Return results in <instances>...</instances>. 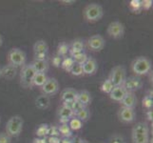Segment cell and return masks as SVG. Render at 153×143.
Here are the masks:
<instances>
[{"label": "cell", "instance_id": "obj_25", "mask_svg": "<svg viewBox=\"0 0 153 143\" xmlns=\"http://www.w3.org/2000/svg\"><path fill=\"white\" fill-rule=\"evenodd\" d=\"M68 52H70V44L67 43V42L63 41V42H60V43L57 45L56 55L61 56L62 58L67 57L68 55Z\"/></svg>", "mask_w": 153, "mask_h": 143}, {"label": "cell", "instance_id": "obj_28", "mask_svg": "<svg viewBox=\"0 0 153 143\" xmlns=\"http://www.w3.org/2000/svg\"><path fill=\"white\" fill-rule=\"evenodd\" d=\"M149 135L131 134V141H132V143H149Z\"/></svg>", "mask_w": 153, "mask_h": 143}, {"label": "cell", "instance_id": "obj_46", "mask_svg": "<svg viewBox=\"0 0 153 143\" xmlns=\"http://www.w3.org/2000/svg\"><path fill=\"white\" fill-rule=\"evenodd\" d=\"M146 118L149 121H152V118H153V114H152V110H149V111H146Z\"/></svg>", "mask_w": 153, "mask_h": 143}, {"label": "cell", "instance_id": "obj_27", "mask_svg": "<svg viewBox=\"0 0 153 143\" xmlns=\"http://www.w3.org/2000/svg\"><path fill=\"white\" fill-rule=\"evenodd\" d=\"M142 106L146 111L152 110L153 107V97H152V91H149V93L145 95V97L142 99Z\"/></svg>", "mask_w": 153, "mask_h": 143}, {"label": "cell", "instance_id": "obj_29", "mask_svg": "<svg viewBox=\"0 0 153 143\" xmlns=\"http://www.w3.org/2000/svg\"><path fill=\"white\" fill-rule=\"evenodd\" d=\"M113 88H114V86L111 83V81H110L108 78H105V80L101 83V85H100V91H101L103 94H109L110 92L113 90Z\"/></svg>", "mask_w": 153, "mask_h": 143}, {"label": "cell", "instance_id": "obj_51", "mask_svg": "<svg viewBox=\"0 0 153 143\" xmlns=\"http://www.w3.org/2000/svg\"><path fill=\"white\" fill-rule=\"evenodd\" d=\"M0 78H1V67H0Z\"/></svg>", "mask_w": 153, "mask_h": 143}, {"label": "cell", "instance_id": "obj_10", "mask_svg": "<svg viewBox=\"0 0 153 143\" xmlns=\"http://www.w3.org/2000/svg\"><path fill=\"white\" fill-rule=\"evenodd\" d=\"M117 116L120 122L124 124L132 123L136 119V113L134 109H128L125 107H121L117 113Z\"/></svg>", "mask_w": 153, "mask_h": 143}, {"label": "cell", "instance_id": "obj_22", "mask_svg": "<svg viewBox=\"0 0 153 143\" xmlns=\"http://www.w3.org/2000/svg\"><path fill=\"white\" fill-rule=\"evenodd\" d=\"M48 76L47 73H36L35 76L33 77V83H31V88L33 87H38L41 88L44 85L45 82L48 80Z\"/></svg>", "mask_w": 153, "mask_h": 143}, {"label": "cell", "instance_id": "obj_9", "mask_svg": "<svg viewBox=\"0 0 153 143\" xmlns=\"http://www.w3.org/2000/svg\"><path fill=\"white\" fill-rule=\"evenodd\" d=\"M124 88L126 89V91L128 93H134L139 91L144 86V82L142 80L141 77L138 76H129L126 77V81L124 83Z\"/></svg>", "mask_w": 153, "mask_h": 143}, {"label": "cell", "instance_id": "obj_50", "mask_svg": "<svg viewBox=\"0 0 153 143\" xmlns=\"http://www.w3.org/2000/svg\"><path fill=\"white\" fill-rule=\"evenodd\" d=\"M3 45V37H2V35L0 34V47H1Z\"/></svg>", "mask_w": 153, "mask_h": 143}, {"label": "cell", "instance_id": "obj_13", "mask_svg": "<svg viewBox=\"0 0 153 143\" xmlns=\"http://www.w3.org/2000/svg\"><path fill=\"white\" fill-rule=\"evenodd\" d=\"M77 94L76 91L73 88H65L60 94V99L62 103H68V102H73L77 99Z\"/></svg>", "mask_w": 153, "mask_h": 143}, {"label": "cell", "instance_id": "obj_16", "mask_svg": "<svg viewBox=\"0 0 153 143\" xmlns=\"http://www.w3.org/2000/svg\"><path fill=\"white\" fill-rule=\"evenodd\" d=\"M128 93L126 91V89L124 88V86H117V87H114L113 90L110 94H108L109 98L113 100L115 102H121L123 100V98L125 97L126 94Z\"/></svg>", "mask_w": 153, "mask_h": 143}, {"label": "cell", "instance_id": "obj_15", "mask_svg": "<svg viewBox=\"0 0 153 143\" xmlns=\"http://www.w3.org/2000/svg\"><path fill=\"white\" fill-rule=\"evenodd\" d=\"M120 104L121 107L135 109L137 104H138V99H137V97L134 93H126L123 100L120 102Z\"/></svg>", "mask_w": 153, "mask_h": 143}, {"label": "cell", "instance_id": "obj_17", "mask_svg": "<svg viewBox=\"0 0 153 143\" xmlns=\"http://www.w3.org/2000/svg\"><path fill=\"white\" fill-rule=\"evenodd\" d=\"M17 68L12 65H5L1 67V77L7 79V80H13V79L17 75Z\"/></svg>", "mask_w": 153, "mask_h": 143}, {"label": "cell", "instance_id": "obj_4", "mask_svg": "<svg viewBox=\"0 0 153 143\" xmlns=\"http://www.w3.org/2000/svg\"><path fill=\"white\" fill-rule=\"evenodd\" d=\"M24 125V120L20 115H13L6 123V134H8L10 137L18 136L22 132Z\"/></svg>", "mask_w": 153, "mask_h": 143}, {"label": "cell", "instance_id": "obj_3", "mask_svg": "<svg viewBox=\"0 0 153 143\" xmlns=\"http://www.w3.org/2000/svg\"><path fill=\"white\" fill-rule=\"evenodd\" d=\"M7 61L9 65H12L18 69L26 64L27 55L23 50L19 49V48H13L7 54Z\"/></svg>", "mask_w": 153, "mask_h": 143}, {"label": "cell", "instance_id": "obj_42", "mask_svg": "<svg viewBox=\"0 0 153 143\" xmlns=\"http://www.w3.org/2000/svg\"><path fill=\"white\" fill-rule=\"evenodd\" d=\"M48 136H60L57 127H55V126H52V127H51V126H49Z\"/></svg>", "mask_w": 153, "mask_h": 143}, {"label": "cell", "instance_id": "obj_37", "mask_svg": "<svg viewBox=\"0 0 153 143\" xmlns=\"http://www.w3.org/2000/svg\"><path fill=\"white\" fill-rule=\"evenodd\" d=\"M62 60H63V58H62L61 56H59L58 55H56V54H55L54 55H52L51 59L52 66H54V67H56V68H60V67H61Z\"/></svg>", "mask_w": 153, "mask_h": 143}, {"label": "cell", "instance_id": "obj_24", "mask_svg": "<svg viewBox=\"0 0 153 143\" xmlns=\"http://www.w3.org/2000/svg\"><path fill=\"white\" fill-rule=\"evenodd\" d=\"M131 134H142V135H149V125L146 122H138L136 123L132 130H131Z\"/></svg>", "mask_w": 153, "mask_h": 143}, {"label": "cell", "instance_id": "obj_19", "mask_svg": "<svg viewBox=\"0 0 153 143\" xmlns=\"http://www.w3.org/2000/svg\"><path fill=\"white\" fill-rule=\"evenodd\" d=\"M30 65L33 66L35 73H47L50 69V63L48 60H33Z\"/></svg>", "mask_w": 153, "mask_h": 143}, {"label": "cell", "instance_id": "obj_26", "mask_svg": "<svg viewBox=\"0 0 153 143\" xmlns=\"http://www.w3.org/2000/svg\"><path fill=\"white\" fill-rule=\"evenodd\" d=\"M57 128L59 132V136H61L63 139H70L72 136V131L68 124H60Z\"/></svg>", "mask_w": 153, "mask_h": 143}, {"label": "cell", "instance_id": "obj_5", "mask_svg": "<svg viewBox=\"0 0 153 143\" xmlns=\"http://www.w3.org/2000/svg\"><path fill=\"white\" fill-rule=\"evenodd\" d=\"M114 87L123 86L126 79V70L123 65H117L111 69L108 77Z\"/></svg>", "mask_w": 153, "mask_h": 143}, {"label": "cell", "instance_id": "obj_49", "mask_svg": "<svg viewBox=\"0 0 153 143\" xmlns=\"http://www.w3.org/2000/svg\"><path fill=\"white\" fill-rule=\"evenodd\" d=\"M60 143H72V139H62Z\"/></svg>", "mask_w": 153, "mask_h": 143}, {"label": "cell", "instance_id": "obj_20", "mask_svg": "<svg viewBox=\"0 0 153 143\" xmlns=\"http://www.w3.org/2000/svg\"><path fill=\"white\" fill-rule=\"evenodd\" d=\"M33 52L34 54H49V45L44 39H39L33 44Z\"/></svg>", "mask_w": 153, "mask_h": 143}, {"label": "cell", "instance_id": "obj_30", "mask_svg": "<svg viewBox=\"0 0 153 143\" xmlns=\"http://www.w3.org/2000/svg\"><path fill=\"white\" fill-rule=\"evenodd\" d=\"M75 118H77L79 120H81L82 122H86L89 118H91V111L88 110V108H83L81 111L74 115Z\"/></svg>", "mask_w": 153, "mask_h": 143}, {"label": "cell", "instance_id": "obj_18", "mask_svg": "<svg viewBox=\"0 0 153 143\" xmlns=\"http://www.w3.org/2000/svg\"><path fill=\"white\" fill-rule=\"evenodd\" d=\"M76 100L79 103H81L84 107L88 108V106L91 104V100H92L91 94L88 91H87V90H81V91H79L77 94Z\"/></svg>", "mask_w": 153, "mask_h": 143}, {"label": "cell", "instance_id": "obj_39", "mask_svg": "<svg viewBox=\"0 0 153 143\" xmlns=\"http://www.w3.org/2000/svg\"><path fill=\"white\" fill-rule=\"evenodd\" d=\"M109 141H110L109 143H126V140L124 137L120 135H117V134L113 135L111 137H110Z\"/></svg>", "mask_w": 153, "mask_h": 143}, {"label": "cell", "instance_id": "obj_7", "mask_svg": "<svg viewBox=\"0 0 153 143\" xmlns=\"http://www.w3.org/2000/svg\"><path fill=\"white\" fill-rule=\"evenodd\" d=\"M107 34L113 39H121L125 35V25L121 21L115 20L110 22L107 28Z\"/></svg>", "mask_w": 153, "mask_h": 143}, {"label": "cell", "instance_id": "obj_32", "mask_svg": "<svg viewBox=\"0 0 153 143\" xmlns=\"http://www.w3.org/2000/svg\"><path fill=\"white\" fill-rule=\"evenodd\" d=\"M68 125L71 128V131H79L80 129H82L83 122L81 120H79L77 118H75V116H73V118H71L70 121H68Z\"/></svg>", "mask_w": 153, "mask_h": 143}, {"label": "cell", "instance_id": "obj_47", "mask_svg": "<svg viewBox=\"0 0 153 143\" xmlns=\"http://www.w3.org/2000/svg\"><path fill=\"white\" fill-rule=\"evenodd\" d=\"M72 143H88L87 140L85 139H79V137H76V139H72Z\"/></svg>", "mask_w": 153, "mask_h": 143}, {"label": "cell", "instance_id": "obj_41", "mask_svg": "<svg viewBox=\"0 0 153 143\" xmlns=\"http://www.w3.org/2000/svg\"><path fill=\"white\" fill-rule=\"evenodd\" d=\"M12 142V137H10L6 132L0 133V143H10Z\"/></svg>", "mask_w": 153, "mask_h": 143}, {"label": "cell", "instance_id": "obj_23", "mask_svg": "<svg viewBox=\"0 0 153 143\" xmlns=\"http://www.w3.org/2000/svg\"><path fill=\"white\" fill-rule=\"evenodd\" d=\"M57 115H58V118H65V119H71L74 116V114H73L72 110L63 104L60 106V108L58 109Z\"/></svg>", "mask_w": 153, "mask_h": 143}, {"label": "cell", "instance_id": "obj_12", "mask_svg": "<svg viewBox=\"0 0 153 143\" xmlns=\"http://www.w3.org/2000/svg\"><path fill=\"white\" fill-rule=\"evenodd\" d=\"M84 76H92L98 70V63L95 58L88 57L87 61L82 65Z\"/></svg>", "mask_w": 153, "mask_h": 143}, {"label": "cell", "instance_id": "obj_36", "mask_svg": "<svg viewBox=\"0 0 153 143\" xmlns=\"http://www.w3.org/2000/svg\"><path fill=\"white\" fill-rule=\"evenodd\" d=\"M70 73H71V76H84L82 65L74 63V65L72 66L71 70L70 71Z\"/></svg>", "mask_w": 153, "mask_h": 143}, {"label": "cell", "instance_id": "obj_33", "mask_svg": "<svg viewBox=\"0 0 153 143\" xmlns=\"http://www.w3.org/2000/svg\"><path fill=\"white\" fill-rule=\"evenodd\" d=\"M128 8L133 13H140L143 12L141 7V0H131L128 3Z\"/></svg>", "mask_w": 153, "mask_h": 143}, {"label": "cell", "instance_id": "obj_31", "mask_svg": "<svg viewBox=\"0 0 153 143\" xmlns=\"http://www.w3.org/2000/svg\"><path fill=\"white\" fill-rule=\"evenodd\" d=\"M73 65H74V61H73L72 58L71 56H67V57L63 58L62 63H61V68L65 72L70 73V71L71 70V68H72Z\"/></svg>", "mask_w": 153, "mask_h": 143}, {"label": "cell", "instance_id": "obj_43", "mask_svg": "<svg viewBox=\"0 0 153 143\" xmlns=\"http://www.w3.org/2000/svg\"><path fill=\"white\" fill-rule=\"evenodd\" d=\"M49 54H33V60H48Z\"/></svg>", "mask_w": 153, "mask_h": 143}, {"label": "cell", "instance_id": "obj_11", "mask_svg": "<svg viewBox=\"0 0 153 143\" xmlns=\"http://www.w3.org/2000/svg\"><path fill=\"white\" fill-rule=\"evenodd\" d=\"M88 47L91 52H101L105 45V41L101 34H93L88 39Z\"/></svg>", "mask_w": 153, "mask_h": 143}, {"label": "cell", "instance_id": "obj_35", "mask_svg": "<svg viewBox=\"0 0 153 143\" xmlns=\"http://www.w3.org/2000/svg\"><path fill=\"white\" fill-rule=\"evenodd\" d=\"M88 55L86 54L85 52H80V54H78L74 56H72L71 58L73 59V61H74V63H76V64H80V65H83L84 63H85L88 59Z\"/></svg>", "mask_w": 153, "mask_h": 143}, {"label": "cell", "instance_id": "obj_2", "mask_svg": "<svg viewBox=\"0 0 153 143\" xmlns=\"http://www.w3.org/2000/svg\"><path fill=\"white\" fill-rule=\"evenodd\" d=\"M104 16V9L100 4H88L83 10V17L88 23H95Z\"/></svg>", "mask_w": 153, "mask_h": 143}, {"label": "cell", "instance_id": "obj_44", "mask_svg": "<svg viewBox=\"0 0 153 143\" xmlns=\"http://www.w3.org/2000/svg\"><path fill=\"white\" fill-rule=\"evenodd\" d=\"M47 141H48V143H60L61 139L60 136H49Z\"/></svg>", "mask_w": 153, "mask_h": 143}, {"label": "cell", "instance_id": "obj_45", "mask_svg": "<svg viewBox=\"0 0 153 143\" xmlns=\"http://www.w3.org/2000/svg\"><path fill=\"white\" fill-rule=\"evenodd\" d=\"M33 143H48L46 137H36L33 139Z\"/></svg>", "mask_w": 153, "mask_h": 143}, {"label": "cell", "instance_id": "obj_34", "mask_svg": "<svg viewBox=\"0 0 153 143\" xmlns=\"http://www.w3.org/2000/svg\"><path fill=\"white\" fill-rule=\"evenodd\" d=\"M48 131H49V125L48 124H40L35 130V135L37 137H46L48 136Z\"/></svg>", "mask_w": 153, "mask_h": 143}, {"label": "cell", "instance_id": "obj_6", "mask_svg": "<svg viewBox=\"0 0 153 143\" xmlns=\"http://www.w3.org/2000/svg\"><path fill=\"white\" fill-rule=\"evenodd\" d=\"M35 73H36L33 70V66L30 65V63H29V64L26 63L23 67H21L20 70V76H19L20 85L26 89L31 88V83H33Z\"/></svg>", "mask_w": 153, "mask_h": 143}, {"label": "cell", "instance_id": "obj_52", "mask_svg": "<svg viewBox=\"0 0 153 143\" xmlns=\"http://www.w3.org/2000/svg\"><path fill=\"white\" fill-rule=\"evenodd\" d=\"M149 143H153V139H151V140H149Z\"/></svg>", "mask_w": 153, "mask_h": 143}, {"label": "cell", "instance_id": "obj_14", "mask_svg": "<svg viewBox=\"0 0 153 143\" xmlns=\"http://www.w3.org/2000/svg\"><path fill=\"white\" fill-rule=\"evenodd\" d=\"M70 44V52H68V55L71 57L74 56L80 52H83L84 50H85V43L84 41L80 38H77L72 40Z\"/></svg>", "mask_w": 153, "mask_h": 143}, {"label": "cell", "instance_id": "obj_1", "mask_svg": "<svg viewBox=\"0 0 153 143\" xmlns=\"http://www.w3.org/2000/svg\"><path fill=\"white\" fill-rule=\"evenodd\" d=\"M152 63L151 60L146 56H138L131 62L130 70L134 73L135 76H144L149 75L151 72Z\"/></svg>", "mask_w": 153, "mask_h": 143}, {"label": "cell", "instance_id": "obj_48", "mask_svg": "<svg viewBox=\"0 0 153 143\" xmlns=\"http://www.w3.org/2000/svg\"><path fill=\"white\" fill-rule=\"evenodd\" d=\"M60 3L64 5H71L73 3H75V0H61Z\"/></svg>", "mask_w": 153, "mask_h": 143}, {"label": "cell", "instance_id": "obj_8", "mask_svg": "<svg viewBox=\"0 0 153 143\" xmlns=\"http://www.w3.org/2000/svg\"><path fill=\"white\" fill-rule=\"evenodd\" d=\"M40 89L43 94L47 95V97H51V95H54L59 92L60 85L56 78L49 77L48 80L45 82V84Z\"/></svg>", "mask_w": 153, "mask_h": 143}, {"label": "cell", "instance_id": "obj_21", "mask_svg": "<svg viewBox=\"0 0 153 143\" xmlns=\"http://www.w3.org/2000/svg\"><path fill=\"white\" fill-rule=\"evenodd\" d=\"M51 99L50 97H47L45 94H41L35 99V106L40 110H46L50 107Z\"/></svg>", "mask_w": 153, "mask_h": 143}, {"label": "cell", "instance_id": "obj_38", "mask_svg": "<svg viewBox=\"0 0 153 143\" xmlns=\"http://www.w3.org/2000/svg\"><path fill=\"white\" fill-rule=\"evenodd\" d=\"M152 0H141L142 10H149L152 8Z\"/></svg>", "mask_w": 153, "mask_h": 143}, {"label": "cell", "instance_id": "obj_40", "mask_svg": "<svg viewBox=\"0 0 153 143\" xmlns=\"http://www.w3.org/2000/svg\"><path fill=\"white\" fill-rule=\"evenodd\" d=\"M83 108H87V107H84V106L81 103H79L77 100H75V101L73 102L72 106H71V110H72L73 114H74V115L79 112V111H81Z\"/></svg>", "mask_w": 153, "mask_h": 143}]
</instances>
